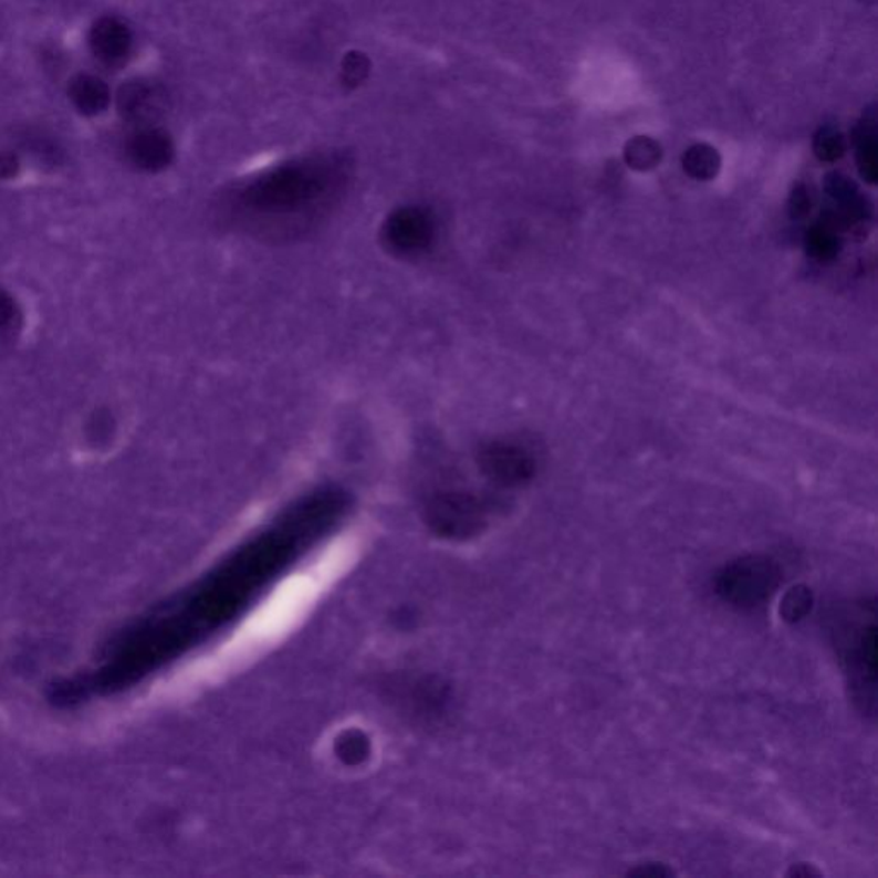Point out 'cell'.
<instances>
[{"instance_id": "1", "label": "cell", "mask_w": 878, "mask_h": 878, "mask_svg": "<svg viewBox=\"0 0 878 878\" xmlns=\"http://www.w3.org/2000/svg\"><path fill=\"white\" fill-rule=\"evenodd\" d=\"M351 512L344 489H314L155 613L143 628L148 665H164L248 615L286 573L341 527Z\"/></svg>"}, {"instance_id": "2", "label": "cell", "mask_w": 878, "mask_h": 878, "mask_svg": "<svg viewBox=\"0 0 878 878\" xmlns=\"http://www.w3.org/2000/svg\"><path fill=\"white\" fill-rule=\"evenodd\" d=\"M352 168L341 154H316L275 165L230 189L223 222L268 241H292L320 227L342 201Z\"/></svg>"}, {"instance_id": "3", "label": "cell", "mask_w": 878, "mask_h": 878, "mask_svg": "<svg viewBox=\"0 0 878 878\" xmlns=\"http://www.w3.org/2000/svg\"><path fill=\"white\" fill-rule=\"evenodd\" d=\"M834 641L851 688L853 702L874 718L877 711V607L861 600L834 618Z\"/></svg>"}, {"instance_id": "4", "label": "cell", "mask_w": 878, "mask_h": 878, "mask_svg": "<svg viewBox=\"0 0 878 878\" xmlns=\"http://www.w3.org/2000/svg\"><path fill=\"white\" fill-rule=\"evenodd\" d=\"M783 572L764 554H749L722 566L715 575V593L738 609H753L771 599L780 587Z\"/></svg>"}, {"instance_id": "5", "label": "cell", "mask_w": 878, "mask_h": 878, "mask_svg": "<svg viewBox=\"0 0 878 878\" xmlns=\"http://www.w3.org/2000/svg\"><path fill=\"white\" fill-rule=\"evenodd\" d=\"M438 238V215L420 205L397 208L386 217L381 227L383 242L397 257H422L431 251Z\"/></svg>"}, {"instance_id": "6", "label": "cell", "mask_w": 878, "mask_h": 878, "mask_svg": "<svg viewBox=\"0 0 878 878\" xmlns=\"http://www.w3.org/2000/svg\"><path fill=\"white\" fill-rule=\"evenodd\" d=\"M489 503L469 491H439L426 504L428 523L447 537H470L488 523Z\"/></svg>"}, {"instance_id": "7", "label": "cell", "mask_w": 878, "mask_h": 878, "mask_svg": "<svg viewBox=\"0 0 878 878\" xmlns=\"http://www.w3.org/2000/svg\"><path fill=\"white\" fill-rule=\"evenodd\" d=\"M478 466L489 482L500 488H519L527 484L537 472L534 454L522 445L494 439L478 451Z\"/></svg>"}, {"instance_id": "8", "label": "cell", "mask_w": 878, "mask_h": 878, "mask_svg": "<svg viewBox=\"0 0 878 878\" xmlns=\"http://www.w3.org/2000/svg\"><path fill=\"white\" fill-rule=\"evenodd\" d=\"M121 117L134 126H155L167 112V93L158 84L134 80L121 86L117 93Z\"/></svg>"}, {"instance_id": "9", "label": "cell", "mask_w": 878, "mask_h": 878, "mask_svg": "<svg viewBox=\"0 0 878 878\" xmlns=\"http://www.w3.org/2000/svg\"><path fill=\"white\" fill-rule=\"evenodd\" d=\"M127 157L145 173H160L173 164L176 155L170 134L157 126H143L127 139Z\"/></svg>"}, {"instance_id": "10", "label": "cell", "mask_w": 878, "mask_h": 878, "mask_svg": "<svg viewBox=\"0 0 878 878\" xmlns=\"http://www.w3.org/2000/svg\"><path fill=\"white\" fill-rule=\"evenodd\" d=\"M93 55L107 65L123 64L133 50V31L119 18H100L90 30Z\"/></svg>"}, {"instance_id": "11", "label": "cell", "mask_w": 878, "mask_h": 878, "mask_svg": "<svg viewBox=\"0 0 878 878\" xmlns=\"http://www.w3.org/2000/svg\"><path fill=\"white\" fill-rule=\"evenodd\" d=\"M853 142H855L859 176L874 186L878 179L877 119L874 108H868L864 119L855 127Z\"/></svg>"}, {"instance_id": "12", "label": "cell", "mask_w": 878, "mask_h": 878, "mask_svg": "<svg viewBox=\"0 0 878 878\" xmlns=\"http://www.w3.org/2000/svg\"><path fill=\"white\" fill-rule=\"evenodd\" d=\"M70 98L80 114L100 115L111 105L112 93L102 77L93 74H80L70 84Z\"/></svg>"}, {"instance_id": "13", "label": "cell", "mask_w": 878, "mask_h": 878, "mask_svg": "<svg viewBox=\"0 0 878 878\" xmlns=\"http://www.w3.org/2000/svg\"><path fill=\"white\" fill-rule=\"evenodd\" d=\"M683 170L691 179H714L721 170V155L718 149L705 143L693 145L684 151Z\"/></svg>"}, {"instance_id": "14", "label": "cell", "mask_w": 878, "mask_h": 878, "mask_svg": "<svg viewBox=\"0 0 878 878\" xmlns=\"http://www.w3.org/2000/svg\"><path fill=\"white\" fill-rule=\"evenodd\" d=\"M661 145L654 142L652 138H647V136H637L625 146V161H627L628 167L638 170V173L652 170V168L661 164Z\"/></svg>"}, {"instance_id": "15", "label": "cell", "mask_w": 878, "mask_h": 878, "mask_svg": "<svg viewBox=\"0 0 878 878\" xmlns=\"http://www.w3.org/2000/svg\"><path fill=\"white\" fill-rule=\"evenodd\" d=\"M814 603L815 597L812 588L806 585H795L784 594L783 600H781V618L787 623L802 621L812 612Z\"/></svg>"}, {"instance_id": "16", "label": "cell", "mask_w": 878, "mask_h": 878, "mask_svg": "<svg viewBox=\"0 0 878 878\" xmlns=\"http://www.w3.org/2000/svg\"><path fill=\"white\" fill-rule=\"evenodd\" d=\"M805 245L809 257L818 261L834 260L839 254L840 249L837 232H834L829 227L822 226V223H818L806 233Z\"/></svg>"}, {"instance_id": "17", "label": "cell", "mask_w": 878, "mask_h": 878, "mask_svg": "<svg viewBox=\"0 0 878 878\" xmlns=\"http://www.w3.org/2000/svg\"><path fill=\"white\" fill-rule=\"evenodd\" d=\"M814 151L818 160L825 164L840 160L846 154V139L843 133L833 126L820 127L815 134Z\"/></svg>"}, {"instance_id": "18", "label": "cell", "mask_w": 878, "mask_h": 878, "mask_svg": "<svg viewBox=\"0 0 878 878\" xmlns=\"http://www.w3.org/2000/svg\"><path fill=\"white\" fill-rule=\"evenodd\" d=\"M370 74V61L360 50H351L341 62V80L345 88L356 90L366 83Z\"/></svg>"}, {"instance_id": "19", "label": "cell", "mask_w": 878, "mask_h": 878, "mask_svg": "<svg viewBox=\"0 0 878 878\" xmlns=\"http://www.w3.org/2000/svg\"><path fill=\"white\" fill-rule=\"evenodd\" d=\"M809 210H812V198H809L808 191L805 186H796L790 198L791 217L802 220L809 213Z\"/></svg>"}, {"instance_id": "20", "label": "cell", "mask_w": 878, "mask_h": 878, "mask_svg": "<svg viewBox=\"0 0 878 878\" xmlns=\"http://www.w3.org/2000/svg\"><path fill=\"white\" fill-rule=\"evenodd\" d=\"M630 877H652V878H668L675 875V871L668 867L666 864H656V861H649V864H641L638 867L631 868L628 871Z\"/></svg>"}, {"instance_id": "21", "label": "cell", "mask_w": 878, "mask_h": 878, "mask_svg": "<svg viewBox=\"0 0 878 878\" xmlns=\"http://www.w3.org/2000/svg\"><path fill=\"white\" fill-rule=\"evenodd\" d=\"M15 306L11 295L0 289V330L8 328L14 321Z\"/></svg>"}, {"instance_id": "22", "label": "cell", "mask_w": 878, "mask_h": 878, "mask_svg": "<svg viewBox=\"0 0 878 878\" xmlns=\"http://www.w3.org/2000/svg\"><path fill=\"white\" fill-rule=\"evenodd\" d=\"M787 877H820V871H818L814 865L795 864L791 865L790 871H787Z\"/></svg>"}, {"instance_id": "23", "label": "cell", "mask_w": 878, "mask_h": 878, "mask_svg": "<svg viewBox=\"0 0 878 878\" xmlns=\"http://www.w3.org/2000/svg\"><path fill=\"white\" fill-rule=\"evenodd\" d=\"M18 168V160L12 155H0V177L12 176Z\"/></svg>"}]
</instances>
